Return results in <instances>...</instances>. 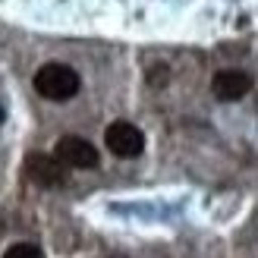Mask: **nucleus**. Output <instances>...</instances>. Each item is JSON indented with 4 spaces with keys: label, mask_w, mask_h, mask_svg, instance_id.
I'll use <instances>...</instances> for the list:
<instances>
[{
    "label": "nucleus",
    "mask_w": 258,
    "mask_h": 258,
    "mask_svg": "<svg viewBox=\"0 0 258 258\" xmlns=\"http://www.w3.org/2000/svg\"><path fill=\"white\" fill-rule=\"evenodd\" d=\"M79 73L67 63H44L35 73V92L47 101H70L79 92Z\"/></svg>",
    "instance_id": "nucleus-1"
},
{
    "label": "nucleus",
    "mask_w": 258,
    "mask_h": 258,
    "mask_svg": "<svg viewBox=\"0 0 258 258\" xmlns=\"http://www.w3.org/2000/svg\"><path fill=\"white\" fill-rule=\"evenodd\" d=\"M4 258H44V252L35 246V242H16L4 252Z\"/></svg>",
    "instance_id": "nucleus-6"
},
{
    "label": "nucleus",
    "mask_w": 258,
    "mask_h": 258,
    "mask_svg": "<svg viewBox=\"0 0 258 258\" xmlns=\"http://www.w3.org/2000/svg\"><path fill=\"white\" fill-rule=\"evenodd\" d=\"M211 92L221 101H239L242 95L252 92V76L246 70H221L211 79Z\"/></svg>",
    "instance_id": "nucleus-5"
},
{
    "label": "nucleus",
    "mask_w": 258,
    "mask_h": 258,
    "mask_svg": "<svg viewBox=\"0 0 258 258\" xmlns=\"http://www.w3.org/2000/svg\"><path fill=\"white\" fill-rule=\"evenodd\" d=\"M0 120H4V110H0Z\"/></svg>",
    "instance_id": "nucleus-7"
},
{
    "label": "nucleus",
    "mask_w": 258,
    "mask_h": 258,
    "mask_svg": "<svg viewBox=\"0 0 258 258\" xmlns=\"http://www.w3.org/2000/svg\"><path fill=\"white\" fill-rule=\"evenodd\" d=\"M25 173L35 186H44V189H57L67 183V164H63L57 154H41L35 151L25 158Z\"/></svg>",
    "instance_id": "nucleus-2"
},
{
    "label": "nucleus",
    "mask_w": 258,
    "mask_h": 258,
    "mask_svg": "<svg viewBox=\"0 0 258 258\" xmlns=\"http://www.w3.org/2000/svg\"><path fill=\"white\" fill-rule=\"evenodd\" d=\"M54 154L67 167H76V170H92V167H98V148L82 136H63L54 145Z\"/></svg>",
    "instance_id": "nucleus-4"
},
{
    "label": "nucleus",
    "mask_w": 258,
    "mask_h": 258,
    "mask_svg": "<svg viewBox=\"0 0 258 258\" xmlns=\"http://www.w3.org/2000/svg\"><path fill=\"white\" fill-rule=\"evenodd\" d=\"M104 145L110 148V154H117V158H139L142 148H145V136H142L139 126L117 120L104 129Z\"/></svg>",
    "instance_id": "nucleus-3"
}]
</instances>
